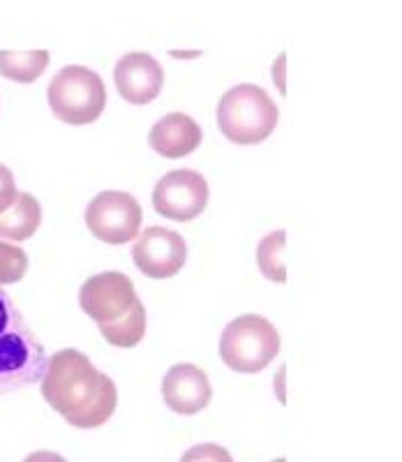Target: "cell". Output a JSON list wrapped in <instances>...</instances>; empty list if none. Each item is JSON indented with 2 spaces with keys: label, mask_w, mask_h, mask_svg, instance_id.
Segmentation results:
<instances>
[{
  "label": "cell",
  "mask_w": 402,
  "mask_h": 462,
  "mask_svg": "<svg viewBox=\"0 0 402 462\" xmlns=\"http://www.w3.org/2000/svg\"><path fill=\"white\" fill-rule=\"evenodd\" d=\"M42 398L70 426L90 430L111 419L118 404V391L114 379L99 373L86 354L63 349L47 358Z\"/></svg>",
  "instance_id": "6da1fadb"
},
{
  "label": "cell",
  "mask_w": 402,
  "mask_h": 462,
  "mask_svg": "<svg viewBox=\"0 0 402 462\" xmlns=\"http://www.w3.org/2000/svg\"><path fill=\"white\" fill-rule=\"evenodd\" d=\"M28 254L19 245L0 238V287L14 284L26 275Z\"/></svg>",
  "instance_id": "e0dca14e"
},
{
  "label": "cell",
  "mask_w": 402,
  "mask_h": 462,
  "mask_svg": "<svg viewBox=\"0 0 402 462\" xmlns=\"http://www.w3.org/2000/svg\"><path fill=\"white\" fill-rule=\"evenodd\" d=\"M285 243H287V234L283 229H277L261 238L259 247H257V263H259L261 275L271 280V282L283 284L287 280V271H285Z\"/></svg>",
  "instance_id": "2e32d148"
},
{
  "label": "cell",
  "mask_w": 402,
  "mask_h": 462,
  "mask_svg": "<svg viewBox=\"0 0 402 462\" xmlns=\"http://www.w3.org/2000/svg\"><path fill=\"white\" fill-rule=\"evenodd\" d=\"M285 65V53L280 58H277V63H276V81H277V88L283 90V95H285V81H283V74H280V68H283Z\"/></svg>",
  "instance_id": "ffe728a7"
},
{
  "label": "cell",
  "mask_w": 402,
  "mask_h": 462,
  "mask_svg": "<svg viewBox=\"0 0 402 462\" xmlns=\"http://www.w3.org/2000/svg\"><path fill=\"white\" fill-rule=\"evenodd\" d=\"M42 222V206L28 192H16L14 201L0 213V238L3 241H26Z\"/></svg>",
  "instance_id": "4fadbf2b"
},
{
  "label": "cell",
  "mask_w": 402,
  "mask_h": 462,
  "mask_svg": "<svg viewBox=\"0 0 402 462\" xmlns=\"http://www.w3.org/2000/svg\"><path fill=\"white\" fill-rule=\"evenodd\" d=\"M135 266L146 278L164 280L176 275L188 259V245L178 231L167 226H148L132 245Z\"/></svg>",
  "instance_id": "ba28073f"
},
{
  "label": "cell",
  "mask_w": 402,
  "mask_h": 462,
  "mask_svg": "<svg viewBox=\"0 0 402 462\" xmlns=\"http://www.w3.org/2000/svg\"><path fill=\"white\" fill-rule=\"evenodd\" d=\"M47 100L58 121L70 125H89L107 106L105 81L84 65H68L51 79Z\"/></svg>",
  "instance_id": "277c9868"
},
{
  "label": "cell",
  "mask_w": 402,
  "mask_h": 462,
  "mask_svg": "<svg viewBox=\"0 0 402 462\" xmlns=\"http://www.w3.org/2000/svg\"><path fill=\"white\" fill-rule=\"evenodd\" d=\"M99 333L105 336V340L114 346H135L142 342L144 333H146V308L139 299L135 300L130 310L126 315L116 317L114 321L107 324H98Z\"/></svg>",
  "instance_id": "9a60e30c"
},
{
  "label": "cell",
  "mask_w": 402,
  "mask_h": 462,
  "mask_svg": "<svg viewBox=\"0 0 402 462\" xmlns=\"http://www.w3.org/2000/svg\"><path fill=\"white\" fill-rule=\"evenodd\" d=\"M49 60L51 56L47 49H37V51H3L0 49V74L19 84H33L49 68Z\"/></svg>",
  "instance_id": "5bb4252c"
},
{
  "label": "cell",
  "mask_w": 402,
  "mask_h": 462,
  "mask_svg": "<svg viewBox=\"0 0 402 462\" xmlns=\"http://www.w3.org/2000/svg\"><path fill=\"white\" fill-rule=\"evenodd\" d=\"M114 81L123 100L132 105H148L163 90L164 69L148 53L132 51L116 63Z\"/></svg>",
  "instance_id": "30bf717a"
},
{
  "label": "cell",
  "mask_w": 402,
  "mask_h": 462,
  "mask_svg": "<svg viewBox=\"0 0 402 462\" xmlns=\"http://www.w3.org/2000/svg\"><path fill=\"white\" fill-rule=\"evenodd\" d=\"M148 143L163 158H185L201 143V127L188 114H167L151 127Z\"/></svg>",
  "instance_id": "7c38bea8"
},
{
  "label": "cell",
  "mask_w": 402,
  "mask_h": 462,
  "mask_svg": "<svg viewBox=\"0 0 402 462\" xmlns=\"http://www.w3.org/2000/svg\"><path fill=\"white\" fill-rule=\"evenodd\" d=\"M277 105L255 84H238L222 95L218 105V127L229 142L255 146L268 139L277 125Z\"/></svg>",
  "instance_id": "3957f363"
},
{
  "label": "cell",
  "mask_w": 402,
  "mask_h": 462,
  "mask_svg": "<svg viewBox=\"0 0 402 462\" xmlns=\"http://www.w3.org/2000/svg\"><path fill=\"white\" fill-rule=\"evenodd\" d=\"M280 352L276 326L259 315H240L227 324L220 337V356L234 373L255 374Z\"/></svg>",
  "instance_id": "5b68a950"
},
{
  "label": "cell",
  "mask_w": 402,
  "mask_h": 462,
  "mask_svg": "<svg viewBox=\"0 0 402 462\" xmlns=\"http://www.w3.org/2000/svg\"><path fill=\"white\" fill-rule=\"evenodd\" d=\"M136 299L139 296L132 280L116 271L93 275L81 284L79 291V305L95 324H107L116 317L126 315Z\"/></svg>",
  "instance_id": "9c48e42d"
},
{
  "label": "cell",
  "mask_w": 402,
  "mask_h": 462,
  "mask_svg": "<svg viewBox=\"0 0 402 462\" xmlns=\"http://www.w3.org/2000/svg\"><path fill=\"white\" fill-rule=\"evenodd\" d=\"M209 204V183L199 171L176 169L157 180L153 189V208L167 220L190 222L201 216Z\"/></svg>",
  "instance_id": "52a82bcc"
},
{
  "label": "cell",
  "mask_w": 402,
  "mask_h": 462,
  "mask_svg": "<svg viewBox=\"0 0 402 462\" xmlns=\"http://www.w3.org/2000/svg\"><path fill=\"white\" fill-rule=\"evenodd\" d=\"M163 398L176 414L192 416L206 410L213 398V389L206 373L192 363H178L163 379Z\"/></svg>",
  "instance_id": "8fae6325"
},
{
  "label": "cell",
  "mask_w": 402,
  "mask_h": 462,
  "mask_svg": "<svg viewBox=\"0 0 402 462\" xmlns=\"http://www.w3.org/2000/svg\"><path fill=\"white\" fill-rule=\"evenodd\" d=\"M16 192H19V189H16L14 176H12V171L5 164H0V213L14 201Z\"/></svg>",
  "instance_id": "ac0fdd59"
},
{
  "label": "cell",
  "mask_w": 402,
  "mask_h": 462,
  "mask_svg": "<svg viewBox=\"0 0 402 462\" xmlns=\"http://www.w3.org/2000/svg\"><path fill=\"white\" fill-rule=\"evenodd\" d=\"M183 460H227L231 462V456L225 451V448L215 447V444H201L199 448H192L183 456Z\"/></svg>",
  "instance_id": "d6986e66"
},
{
  "label": "cell",
  "mask_w": 402,
  "mask_h": 462,
  "mask_svg": "<svg viewBox=\"0 0 402 462\" xmlns=\"http://www.w3.org/2000/svg\"><path fill=\"white\" fill-rule=\"evenodd\" d=\"M47 368L42 345L0 289V395L37 382Z\"/></svg>",
  "instance_id": "7a4b0ae2"
},
{
  "label": "cell",
  "mask_w": 402,
  "mask_h": 462,
  "mask_svg": "<svg viewBox=\"0 0 402 462\" xmlns=\"http://www.w3.org/2000/svg\"><path fill=\"white\" fill-rule=\"evenodd\" d=\"M142 206L127 192L107 189L93 197L86 208V225L93 236L109 245H123L135 241L142 226Z\"/></svg>",
  "instance_id": "8992f818"
}]
</instances>
